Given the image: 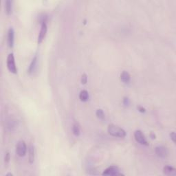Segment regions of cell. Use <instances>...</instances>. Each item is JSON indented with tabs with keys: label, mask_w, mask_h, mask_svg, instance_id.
Returning <instances> with one entry per match:
<instances>
[{
	"label": "cell",
	"mask_w": 176,
	"mask_h": 176,
	"mask_svg": "<svg viewBox=\"0 0 176 176\" xmlns=\"http://www.w3.org/2000/svg\"><path fill=\"white\" fill-rule=\"evenodd\" d=\"M107 131L109 134L114 137H118V138H125L126 136V132L123 129H122L117 125L113 124L109 125L108 126Z\"/></svg>",
	"instance_id": "obj_1"
},
{
	"label": "cell",
	"mask_w": 176,
	"mask_h": 176,
	"mask_svg": "<svg viewBox=\"0 0 176 176\" xmlns=\"http://www.w3.org/2000/svg\"><path fill=\"white\" fill-rule=\"evenodd\" d=\"M6 63H7V67L10 72L14 74H16L17 72V69L16 65H15L14 55L13 53L8 55Z\"/></svg>",
	"instance_id": "obj_2"
},
{
	"label": "cell",
	"mask_w": 176,
	"mask_h": 176,
	"mask_svg": "<svg viewBox=\"0 0 176 176\" xmlns=\"http://www.w3.org/2000/svg\"><path fill=\"white\" fill-rule=\"evenodd\" d=\"M27 146L23 140H19L16 145V153L19 157H23L26 154Z\"/></svg>",
	"instance_id": "obj_3"
},
{
	"label": "cell",
	"mask_w": 176,
	"mask_h": 176,
	"mask_svg": "<svg viewBox=\"0 0 176 176\" xmlns=\"http://www.w3.org/2000/svg\"><path fill=\"white\" fill-rule=\"evenodd\" d=\"M134 138L137 143L143 145H148V142L145 138V135L140 130H137L134 132Z\"/></svg>",
	"instance_id": "obj_4"
},
{
	"label": "cell",
	"mask_w": 176,
	"mask_h": 176,
	"mask_svg": "<svg viewBox=\"0 0 176 176\" xmlns=\"http://www.w3.org/2000/svg\"><path fill=\"white\" fill-rule=\"evenodd\" d=\"M103 175H123L120 172V169L116 166H111L107 168L103 173Z\"/></svg>",
	"instance_id": "obj_5"
},
{
	"label": "cell",
	"mask_w": 176,
	"mask_h": 176,
	"mask_svg": "<svg viewBox=\"0 0 176 176\" xmlns=\"http://www.w3.org/2000/svg\"><path fill=\"white\" fill-rule=\"evenodd\" d=\"M155 154L158 155V157L161 158H165L168 156L169 155V150L167 147L165 146H158L155 147Z\"/></svg>",
	"instance_id": "obj_6"
},
{
	"label": "cell",
	"mask_w": 176,
	"mask_h": 176,
	"mask_svg": "<svg viewBox=\"0 0 176 176\" xmlns=\"http://www.w3.org/2000/svg\"><path fill=\"white\" fill-rule=\"evenodd\" d=\"M47 25L45 23V22H43L41 23V30L39 32V34L38 36V43L40 44L42 43L44 39H45V35H46L47 33Z\"/></svg>",
	"instance_id": "obj_7"
},
{
	"label": "cell",
	"mask_w": 176,
	"mask_h": 176,
	"mask_svg": "<svg viewBox=\"0 0 176 176\" xmlns=\"http://www.w3.org/2000/svg\"><path fill=\"white\" fill-rule=\"evenodd\" d=\"M8 45L10 48H12L14 45V38H15V32L13 28H10L8 31Z\"/></svg>",
	"instance_id": "obj_8"
},
{
	"label": "cell",
	"mask_w": 176,
	"mask_h": 176,
	"mask_svg": "<svg viewBox=\"0 0 176 176\" xmlns=\"http://www.w3.org/2000/svg\"><path fill=\"white\" fill-rule=\"evenodd\" d=\"M37 61H38V58H37V56L36 55L35 56V57L32 60L29 68H28V73L30 74H33L36 71L37 68Z\"/></svg>",
	"instance_id": "obj_9"
},
{
	"label": "cell",
	"mask_w": 176,
	"mask_h": 176,
	"mask_svg": "<svg viewBox=\"0 0 176 176\" xmlns=\"http://www.w3.org/2000/svg\"><path fill=\"white\" fill-rule=\"evenodd\" d=\"M163 173L166 175L175 176L176 175V170L175 168L171 166H165L163 168Z\"/></svg>",
	"instance_id": "obj_10"
},
{
	"label": "cell",
	"mask_w": 176,
	"mask_h": 176,
	"mask_svg": "<svg viewBox=\"0 0 176 176\" xmlns=\"http://www.w3.org/2000/svg\"><path fill=\"white\" fill-rule=\"evenodd\" d=\"M28 161L30 164H33L35 162V147L33 145H30L28 149Z\"/></svg>",
	"instance_id": "obj_11"
},
{
	"label": "cell",
	"mask_w": 176,
	"mask_h": 176,
	"mask_svg": "<svg viewBox=\"0 0 176 176\" xmlns=\"http://www.w3.org/2000/svg\"><path fill=\"white\" fill-rule=\"evenodd\" d=\"M121 80L124 83H128L131 80V76L127 71H123L121 74Z\"/></svg>",
	"instance_id": "obj_12"
},
{
	"label": "cell",
	"mask_w": 176,
	"mask_h": 176,
	"mask_svg": "<svg viewBox=\"0 0 176 176\" xmlns=\"http://www.w3.org/2000/svg\"><path fill=\"white\" fill-rule=\"evenodd\" d=\"M5 10L7 15H11L13 10V1L11 0H7L5 3Z\"/></svg>",
	"instance_id": "obj_13"
},
{
	"label": "cell",
	"mask_w": 176,
	"mask_h": 176,
	"mask_svg": "<svg viewBox=\"0 0 176 176\" xmlns=\"http://www.w3.org/2000/svg\"><path fill=\"white\" fill-rule=\"evenodd\" d=\"M72 131L76 136H79L81 133V127L80 125L78 123H74L72 126Z\"/></svg>",
	"instance_id": "obj_14"
},
{
	"label": "cell",
	"mask_w": 176,
	"mask_h": 176,
	"mask_svg": "<svg viewBox=\"0 0 176 176\" xmlns=\"http://www.w3.org/2000/svg\"><path fill=\"white\" fill-rule=\"evenodd\" d=\"M88 98H89V94H88V92L87 90H82L79 94V99L81 101H87Z\"/></svg>",
	"instance_id": "obj_15"
},
{
	"label": "cell",
	"mask_w": 176,
	"mask_h": 176,
	"mask_svg": "<svg viewBox=\"0 0 176 176\" xmlns=\"http://www.w3.org/2000/svg\"><path fill=\"white\" fill-rule=\"evenodd\" d=\"M96 116H97L98 118H99V119L103 120L105 118V114H104V111H103V109H99L96 110Z\"/></svg>",
	"instance_id": "obj_16"
},
{
	"label": "cell",
	"mask_w": 176,
	"mask_h": 176,
	"mask_svg": "<svg viewBox=\"0 0 176 176\" xmlns=\"http://www.w3.org/2000/svg\"><path fill=\"white\" fill-rule=\"evenodd\" d=\"M7 127L10 130H13L16 127V122L15 121H13V120H10L8 122V125H7Z\"/></svg>",
	"instance_id": "obj_17"
},
{
	"label": "cell",
	"mask_w": 176,
	"mask_h": 176,
	"mask_svg": "<svg viewBox=\"0 0 176 176\" xmlns=\"http://www.w3.org/2000/svg\"><path fill=\"white\" fill-rule=\"evenodd\" d=\"M87 82V76L86 74H83L81 77V83L82 84H86Z\"/></svg>",
	"instance_id": "obj_18"
},
{
	"label": "cell",
	"mask_w": 176,
	"mask_h": 176,
	"mask_svg": "<svg viewBox=\"0 0 176 176\" xmlns=\"http://www.w3.org/2000/svg\"><path fill=\"white\" fill-rule=\"evenodd\" d=\"M10 159H11V156H10V153H8V152H7V153H6V155H5V158H4L5 164H6V165H7L9 163Z\"/></svg>",
	"instance_id": "obj_19"
},
{
	"label": "cell",
	"mask_w": 176,
	"mask_h": 176,
	"mask_svg": "<svg viewBox=\"0 0 176 176\" xmlns=\"http://www.w3.org/2000/svg\"><path fill=\"white\" fill-rule=\"evenodd\" d=\"M170 137H171V139L172 140V141L174 143H175V138H176V135L174 131L171 132V133H170Z\"/></svg>",
	"instance_id": "obj_20"
},
{
	"label": "cell",
	"mask_w": 176,
	"mask_h": 176,
	"mask_svg": "<svg viewBox=\"0 0 176 176\" xmlns=\"http://www.w3.org/2000/svg\"><path fill=\"white\" fill-rule=\"evenodd\" d=\"M129 101L128 98H125L124 99V105H129Z\"/></svg>",
	"instance_id": "obj_21"
},
{
	"label": "cell",
	"mask_w": 176,
	"mask_h": 176,
	"mask_svg": "<svg viewBox=\"0 0 176 176\" xmlns=\"http://www.w3.org/2000/svg\"><path fill=\"white\" fill-rule=\"evenodd\" d=\"M138 109L140 112H145V108L142 107H138Z\"/></svg>",
	"instance_id": "obj_22"
},
{
	"label": "cell",
	"mask_w": 176,
	"mask_h": 176,
	"mask_svg": "<svg viewBox=\"0 0 176 176\" xmlns=\"http://www.w3.org/2000/svg\"><path fill=\"white\" fill-rule=\"evenodd\" d=\"M7 175H13V174H12V173H8V174H7Z\"/></svg>",
	"instance_id": "obj_23"
}]
</instances>
